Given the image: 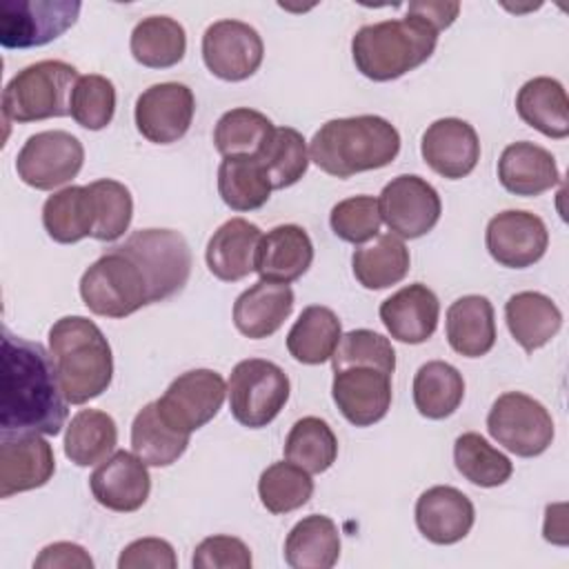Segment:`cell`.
<instances>
[{
    "instance_id": "3",
    "label": "cell",
    "mask_w": 569,
    "mask_h": 569,
    "mask_svg": "<svg viewBox=\"0 0 569 569\" xmlns=\"http://www.w3.org/2000/svg\"><path fill=\"white\" fill-rule=\"evenodd\" d=\"M49 351L69 405H84L111 385V345L93 320L84 316L56 320L49 329Z\"/></svg>"
},
{
    "instance_id": "14",
    "label": "cell",
    "mask_w": 569,
    "mask_h": 569,
    "mask_svg": "<svg viewBox=\"0 0 569 569\" xmlns=\"http://www.w3.org/2000/svg\"><path fill=\"white\" fill-rule=\"evenodd\" d=\"M264 58L260 33L242 20L211 22L202 33V60L207 69L227 82L251 78Z\"/></svg>"
},
{
    "instance_id": "11",
    "label": "cell",
    "mask_w": 569,
    "mask_h": 569,
    "mask_svg": "<svg viewBox=\"0 0 569 569\" xmlns=\"http://www.w3.org/2000/svg\"><path fill=\"white\" fill-rule=\"evenodd\" d=\"M82 4L71 0H7L0 4V44L31 49L60 38L78 20Z\"/></svg>"
},
{
    "instance_id": "33",
    "label": "cell",
    "mask_w": 569,
    "mask_h": 569,
    "mask_svg": "<svg viewBox=\"0 0 569 569\" xmlns=\"http://www.w3.org/2000/svg\"><path fill=\"white\" fill-rule=\"evenodd\" d=\"M129 49L142 67L167 69L184 58L187 33L184 27L169 16H149L133 27Z\"/></svg>"
},
{
    "instance_id": "39",
    "label": "cell",
    "mask_w": 569,
    "mask_h": 569,
    "mask_svg": "<svg viewBox=\"0 0 569 569\" xmlns=\"http://www.w3.org/2000/svg\"><path fill=\"white\" fill-rule=\"evenodd\" d=\"M284 458L309 473H322L338 458V438L322 418L305 416L287 433Z\"/></svg>"
},
{
    "instance_id": "30",
    "label": "cell",
    "mask_w": 569,
    "mask_h": 569,
    "mask_svg": "<svg viewBox=\"0 0 569 569\" xmlns=\"http://www.w3.org/2000/svg\"><path fill=\"white\" fill-rule=\"evenodd\" d=\"M340 558V533L329 516L298 520L284 540V560L293 569H331Z\"/></svg>"
},
{
    "instance_id": "40",
    "label": "cell",
    "mask_w": 569,
    "mask_h": 569,
    "mask_svg": "<svg viewBox=\"0 0 569 569\" xmlns=\"http://www.w3.org/2000/svg\"><path fill=\"white\" fill-rule=\"evenodd\" d=\"M453 462L465 480L487 489L505 485L513 473L511 460L476 431L456 438Z\"/></svg>"
},
{
    "instance_id": "15",
    "label": "cell",
    "mask_w": 569,
    "mask_h": 569,
    "mask_svg": "<svg viewBox=\"0 0 569 569\" xmlns=\"http://www.w3.org/2000/svg\"><path fill=\"white\" fill-rule=\"evenodd\" d=\"M196 113L193 91L182 82H158L144 89L133 109L136 127L153 144L178 142Z\"/></svg>"
},
{
    "instance_id": "24",
    "label": "cell",
    "mask_w": 569,
    "mask_h": 569,
    "mask_svg": "<svg viewBox=\"0 0 569 569\" xmlns=\"http://www.w3.org/2000/svg\"><path fill=\"white\" fill-rule=\"evenodd\" d=\"M262 231L244 218L222 222L207 242L204 260L209 271L224 282H238L256 271V253Z\"/></svg>"
},
{
    "instance_id": "17",
    "label": "cell",
    "mask_w": 569,
    "mask_h": 569,
    "mask_svg": "<svg viewBox=\"0 0 569 569\" xmlns=\"http://www.w3.org/2000/svg\"><path fill=\"white\" fill-rule=\"evenodd\" d=\"M56 471L51 445L40 433H0V496L47 485Z\"/></svg>"
},
{
    "instance_id": "51",
    "label": "cell",
    "mask_w": 569,
    "mask_h": 569,
    "mask_svg": "<svg viewBox=\"0 0 569 569\" xmlns=\"http://www.w3.org/2000/svg\"><path fill=\"white\" fill-rule=\"evenodd\" d=\"M407 13H413L422 20H427L436 31H442L453 24V20L460 13L458 2H411L407 7Z\"/></svg>"
},
{
    "instance_id": "48",
    "label": "cell",
    "mask_w": 569,
    "mask_h": 569,
    "mask_svg": "<svg viewBox=\"0 0 569 569\" xmlns=\"http://www.w3.org/2000/svg\"><path fill=\"white\" fill-rule=\"evenodd\" d=\"M249 547L233 536H209L193 549V569H249Z\"/></svg>"
},
{
    "instance_id": "10",
    "label": "cell",
    "mask_w": 569,
    "mask_h": 569,
    "mask_svg": "<svg viewBox=\"0 0 569 569\" xmlns=\"http://www.w3.org/2000/svg\"><path fill=\"white\" fill-rule=\"evenodd\" d=\"M82 162V142L69 131L49 129L27 138L16 156V171L24 184L38 191H51L76 178Z\"/></svg>"
},
{
    "instance_id": "42",
    "label": "cell",
    "mask_w": 569,
    "mask_h": 569,
    "mask_svg": "<svg viewBox=\"0 0 569 569\" xmlns=\"http://www.w3.org/2000/svg\"><path fill=\"white\" fill-rule=\"evenodd\" d=\"M273 189L296 184L309 167L307 140L293 127H276L262 151L256 156Z\"/></svg>"
},
{
    "instance_id": "18",
    "label": "cell",
    "mask_w": 569,
    "mask_h": 569,
    "mask_svg": "<svg viewBox=\"0 0 569 569\" xmlns=\"http://www.w3.org/2000/svg\"><path fill=\"white\" fill-rule=\"evenodd\" d=\"M331 396L351 425L369 427L391 407V376L373 367H342L333 371Z\"/></svg>"
},
{
    "instance_id": "2",
    "label": "cell",
    "mask_w": 569,
    "mask_h": 569,
    "mask_svg": "<svg viewBox=\"0 0 569 569\" xmlns=\"http://www.w3.org/2000/svg\"><path fill=\"white\" fill-rule=\"evenodd\" d=\"M398 151V129L371 113L327 120L309 142V160L336 178L382 169L396 160Z\"/></svg>"
},
{
    "instance_id": "35",
    "label": "cell",
    "mask_w": 569,
    "mask_h": 569,
    "mask_svg": "<svg viewBox=\"0 0 569 569\" xmlns=\"http://www.w3.org/2000/svg\"><path fill=\"white\" fill-rule=\"evenodd\" d=\"M465 398L462 373L445 362L429 360L413 376V405L420 416L429 420H442L451 416Z\"/></svg>"
},
{
    "instance_id": "41",
    "label": "cell",
    "mask_w": 569,
    "mask_h": 569,
    "mask_svg": "<svg viewBox=\"0 0 569 569\" xmlns=\"http://www.w3.org/2000/svg\"><path fill=\"white\" fill-rule=\"evenodd\" d=\"M273 122L249 107H236L220 116L213 129V144L224 156H258L273 133Z\"/></svg>"
},
{
    "instance_id": "47",
    "label": "cell",
    "mask_w": 569,
    "mask_h": 569,
    "mask_svg": "<svg viewBox=\"0 0 569 569\" xmlns=\"http://www.w3.org/2000/svg\"><path fill=\"white\" fill-rule=\"evenodd\" d=\"M333 233L351 244H362L380 233V209L373 196H351L333 204L329 213Z\"/></svg>"
},
{
    "instance_id": "50",
    "label": "cell",
    "mask_w": 569,
    "mask_h": 569,
    "mask_svg": "<svg viewBox=\"0 0 569 569\" xmlns=\"http://www.w3.org/2000/svg\"><path fill=\"white\" fill-rule=\"evenodd\" d=\"M36 569H91L93 560L91 556L84 551V547L76 545V542H53L47 545L40 556L33 560Z\"/></svg>"
},
{
    "instance_id": "38",
    "label": "cell",
    "mask_w": 569,
    "mask_h": 569,
    "mask_svg": "<svg viewBox=\"0 0 569 569\" xmlns=\"http://www.w3.org/2000/svg\"><path fill=\"white\" fill-rule=\"evenodd\" d=\"M118 442L116 420L100 409H80L64 433V456L78 467H91L109 458Z\"/></svg>"
},
{
    "instance_id": "6",
    "label": "cell",
    "mask_w": 569,
    "mask_h": 569,
    "mask_svg": "<svg viewBox=\"0 0 569 569\" xmlns=\"http://www.w3.org/2000/svg\"><path fill=\"white\" fill-rule=\"evenodd\" d=\"M80 298L91 313L104 318H127L151 305L144 273L118 247L104 251L84 269Z\"/></svg>"
},
{
    "instance_id": "23",
    "label": "cell",
    "mask_w": 569,
    "mask_h": 569,
    "mask_svg": "<svg viewBox=\"0 0 569 569\" xmlns=\"http://www.w3.org/2000/svg\"><path fill=\"white\" fill-rule=\"evenodd\" d=\"M313 262V242L298 224H278L262 233L256 271L260 280L289 284L307 273Z\"/></svg>"
},
{
    "instance_id": "9",
    "label": "cell",
    "mask_w": 569,
    "mask_h": 569,
    "mask_svg": "<svg viewBox=\"0 0 569 569\" xmlns=\"http://www.w3.org/2000/svg\"><path fill=\"white\" fill-rule=\"evenodd\" d=\"M489 436L520 458H533L549 449L553 420L542 402L522 393L507 391L496 398L487 416Z\"/></svg>"
},
{
    "instance_id": "26",
    "label": "cell",
    "mask_w": 569,
    "mask_h": 569,
    "mask_svg": "<svg viewBox=\"0 0 569 569\" xmlns=\"http://www.w3.org/2000/svg\"><path fill=\"white\" fill-rule=\"evenodd\" d=\"M498 180L513 196H540L560 182V171L551 151L520 140L502 149Z\"/></svg>"
},
{
    "instance_id": "46",
    "label": "cell",
    "mask_w": 569,
    "mask_h": 569,
    "mask_svg": "<svg viewBox=\"0 0 569 569\" xmlns=\"http://www.w3.org/2000/svg\"><path fill=\"white\" fill-rule=\"evenodd\" d=\"M333 371L342 367H373L385 373L396 371V351L382 333H376L371 329H353L347 331L333 356H331Z\"/></svg>"
},
{
    "instance_id": "29",
    "label": "cell",
    "mask_w": 569,
    "mask_h": 569,
    "mask_svg": "<svg viewBox=\"0 0 569 569\" xmlns=\"http://www.w3.org/2000/svg\"><path fill=\"white\" fill-rule=\"evenodd\" d=\"M505 320L513 340L527 353L545 347L562 327L558 305L540 291L513 293L505 305Z\"/></svg>"
},
{
    "instance_id": "34",
    "label": "cell",
    "mask_w": 569,
    "mask_h": 569,
    "mask_svg": "<svg viewBox=\"0 0 569 569\" xmlns=\"http://www.w3.org/2000/svg\"><path fill=\"white\" fill-rule=\"evenodd\" d=\"M189 447V433L164 422L156 400L147 402L131 422V449L147 467H169Z\"/></svg>"
},
{
    "instance_id": "12",
    "label": "cell",
    "mask_w": 569,
    "mask_h": 569,
    "mask_svg": "<svg viewBox=\"0 0 569 569\" xmlns=\"http://www.w3.org/2000/svg\"><path fill=\"white\" fill-rule=\"evenodd\" d=\"M227 385L213 369H191L180 373L156 400L167 425L182 433H193L213 420L224 402Z\"/></svg>"
},
{
    "instance_id": "19",
    "label": "cell",
    "mask_w": 569,
    "mask_h": 569,
    "mask_svg": "<svg viewBox=\"0 0 569 569\" xmlns=\"http://www.w3.org/2000/svg\"><path fill=\"white\" fill-rule=\"evenodd\" d=\"M89 487L98 505L118 513H129L147 502L151 476L136 453L120 449L98 465L89 478Z\"/></svg>"
},
{
    "instance_id": "16",
    "label": "cell",
    "mask_w": 569,
    "mask_h": 569,
    "mask_svg": "<svg viewBox=\"0 0 569 569\" xmlns=\"http://www.w3.org/2000/svg\"><path fill=\"white\" fill-rule=\"evenodd\" d=\"M485 244L498 264L525 269L545 256L549 231L540 216L522 209H507L489 220Z\"/></svg>"
},
{
    "instance_id": "1",
    "label": "cell",
    "mask_w": 569,
    "mask_h": 569,
    "mask_svg": "<svg viewBox=\"0 0 569 569\" xmlns=\"http://www.w3.org/2000/svg\"><path fill=\"white\" fill-rule=\"evenodd\" d=\"M69 402L62 393L51 351L40 342L2 329L0 431L58 436L67 422Z\"/></svg>"
},
{
    "instance_id": "31",
    "label": "cell",
    "mask_w": 569,
    "mask_h": 569,
    "mask_svg": "<svg viewBox=\"0 0 569 569\" xmlns=\"http://www.w3.org/2000/svg\"><path fill=\"white\" fill-rule=\"evenodd\" d=\"M342 327L333 309L322 305L305 307L287 333V351L302 365H322L331 360Z\"/></svg>"
},
{
    "instance_id": "21",
    "label": "cell",
    "mask_w": 569,
    "mask_h": 569,
    "mask_svg": "<svg viewBox=\"0 0 569 569\" xmlns=\"http://www.w3.org/2000/svg\"><path fill=\"white\" fill-rule=\"evenodd\" d=\"M476 520L473 502L467 493L449 485H436L420 493L416 502L418 531L433 545L462 540Z\"/></svg>"
},
{
    "instance_id": "5",
    "label": "cell",
    "mask_w": 569,
    "mask_h": 569,
    "mask_svg": "<svg viewBox=\"0 0 569 569\" xmlns=\"http://www.w3.org/2000/svg\"><path fill=\"white\" fill-rule=\"evenodd\" d=\"M78 69L64 60H40L20 69L2 91L4 122H36L69 116Z\"/></svg>"
},
{
    "instance_id": "32",
    "label": "cell",
    "mask_w": 569,
    "mask_h": 569,
    "mask_svg": "<svg viewBox=\"0 0 569 569\" xmlns=\"http://www.w3.org/2000/svg\"><path fill=\"white\" fill-rule=\"evenodd\" d=\"M409 249L402 238L393 233H378L373 242L362 244L351 256V269L356 280L365 289H387L398 284L409 273Z\"/></svg>"
},
{
    "instance_id": "4",
    "label": "cell",
    "mask_w": 569,
    "mask_h": 569,
    "mask_svg": "<svg viewBox=\"0 0 569 569\" xmlns=\"http://www.w3.org/2000/svg\"><path fill=\"white\" fill-rule=\"evenodd\" d=\"M438 31L422 18L407 13L400 20L365 24L351 38L356 69L376 82L396 80L431 58Z\"/></svg>"
},
{
    "instance_id": "44",
    "label": "cell",
    "mask_w": 569,
    "mask_h": 569,
    "mask_svg": "<svg viewBox=\"0 0 569 569\" xmlns=\"http://www.w3.org/2000/svg\"><path fill=\"white\" fill-rule=\"evenodd\" d=\"M93 204V233L91 238L102 242L118 240L131 224L133 198L131 191L111 178L93 180L87 184Z\"/></svg>"
},
{
    "instance_id": "28",
    "label": "cell",
    "mask_w": 569,
    "mask_h": 569,
    "mask_svg": "<svg viewBox=\"0 0 569 569\" xmlns=\"http://www.w3.org/2000/svg\"><path fill=\"white\" fill-rule=\"evenodd\" d=\"M516 111L522 122L547 138L560 140L569 136V98L556 78L538 76L527 80L518 89Z\"/></svg>"
},
{
    "instance_id": "36",
    "label": "cell",
    "mask_w": 569,
    "mask_h": 569,
    "mask_svg": "<svg viewBox=\"0 0 569 569\" xmlns=\"http://www.w3.org/2000/svg\"><path fill=\"white\" fill-rule=\"evenodd\" d=\"M271 182L256 156H224L218 167V193L233 211L260 209L271 198Z\"/></svg>"
},
{
    "instance_id": "43",
    "label": "cell",
    "mask_w": 569,
    "mask_h": 569,
    "mask_svg": "<svg viewBox=\"0 0 569 569\" xmlns=\"http://www.w3.org/2000/svg\"><path fill=\"white\" fill-rule=\"evenodd\" d=\"M258 496L267 511L289 513L309 502L313 496V480L302 467L280 460L260 473Z\"/></svg>"
},
{
    "instance_id": "8",
    "label": "cell",
    "mask_w": 569,
    "mask_h": 569,
    "mask_svg": "<svg viewBox=\"0 0 569 569\" xmlns=\"http://www.w3.org/2000/svg\"><path fill=\"white\" fill-rule=\"evenodd\" d=\"M289 391L284 369L264 358L240 360L227 382L231 416L249 429L267 427L287 405Z\"/></svg>"
},
{
    "instance_id": "45",
    "label": "cell",
    "mask_w": 569,
    "mask_h": 569,
    "mask_svg": "<svg viewBox=\"0 0 569 569\" xmlns=\"http://www.w3.org/2000/svg\"><path fill=\"white\" fill-rule=\"evenodd\" d=\"M116 111V87L109 78L100 73H87L80 76L71 102H69V116L89 131H100L113 120Z\"/></svg>"
},
{
    "instance_id": "7",
    "label": "cell",
    "mask_w": 569,
    "mask_h": 569,
    "mask_svg": "<svg viewBox=\"0 0 569 569\" xmlns=\"http://www.w3.org/2000/svg\"><path fill=\"white\" fill-rule=\"evenodd\" d=\"M144 273L151 302L167 300L182 291L191 276V249L180 231L140 229L118 244Z\"/></svg>"
},
{
    "instance_id": "22",
    "label": "cell",
    "mask_w": 569,
    "mask_h": 569,
    "mask_svg": "<svg viewBox=\"0 0 569 569\" xmlns=\"http://www.w3.org/2000/svg\"><path fill=\"white\" fill-rule=\"evenodd\" d=\"M438 296L422 282L398 289L380 305L382 325L387 327L391 338L407 345L427 342L438 327Z\"/></svg>"
},
{
    "instance_id": "37",
    "label": "cell",
    "mask_w": 569,
    "mask_h": 569,
    "mask_svg": "<svg viewBox=\"0 0 569 569\" xmlns=\"http://www.w3.org/2000/svg\"><path fill=\"white\" fill-rule=\"evenodd\" d=\"M42 224L51 240L60 244H73L93 233V204L87 184H71L42 204Z\"/></svg>"
},
{
    "instance_id": "13",
    "label": "cell",
    "mask_w": 569,
    "mask_h": 569,
    "mask_svg": "<svg viewBox=\"0 0 569 569\" xmlns=\"http://www.w3.org/2000/svg\"><path fill=\"white\" fill-rule=\"evenodd\" d=\"M378 209L393 236L413 240L438 224L442 202L431 182L416 173H402L382 187Z\"/></svg>"
},
{
    "instance_id": "25",
    "label": "cell",
    "mask_w": 569,
    "mask_h": 569,
    "mask_svg": "<svg viewBox=\"0 0 569 569\" xmlns=\"http://www.w3.org/2000/svg\"><path fill=\"white\" fill-rule=\"evenodd\" d=\"M293 311V291L289 284L258 280L244 289L233 302V325L236 329L251 338L273 336Z\"/></svg>"
},
{
    "instance_id": "49",
    "label": "cell",
    "mask_w": 569,
    "mask_h": 569,
    "mask_svg": "<svg viewBox=\"0 0 569 569\" xmlns=\"http://www.w3.org/2000/svg\"><path fill=\"white\" fill-rule=\"evenodd\" d=\"M176 569L178 558L173 547L162 538H138L129 542L120 558L118 569Z\"/></svg>"
},
{
    "instance_id": "20",
    "label": "cell",
    "mask_w": 569,
    "mask_h": 569,
    "mask_svg": "<svg viewBox=\"0 0 569 569\" xmlns=\"http://www.w3.org/2000/svg\"><path fill=\"white\" fill-rule=\"evenodd\" d=\"M420 153L438 176L458 180L476 169L480 160V140L467 120L440 118L422 133Z\"/></svg>"
},
{
    "instance_id": "27",
    "label": "cell",
    "mask_w": 569,
    "mask_h": 569,
    "mask_svg": "<svg viewBox=\"0 0 569 569\" xmlns=\"http://www.w3.org/2000/svg\"><path fill=\"white\" fill-rule=\"evenodd\" d=\"M451 349L465 358L487 356L496 345L493 305L485 296H462L447 309L445 322Z\"/></svg>"
}]
</instances>
